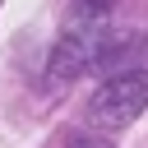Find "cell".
Segmentation results:
<instances>
[{
  "instance_id": "obj_1",
  "label": "cell",
  "mask_w": 148,
  "mask_h": 148,
  "mask_svg": "<svg viewBox=\"0 0 148 148\" xmlns=\"http://www.w3.org/2000/svg\"><path fill=\"white\" fill-rule=\"evenodd\" d=\"M116 51V28H111V14H97V9H69V23L51 51V79L56 83H69L79 74H88L92 65H106Z\"/></svg>"
},
{
  "instance_id": "obj_3",
  "label": "cell",
  "mask_w": 148,
  "mask_h": 148,
  "mask_svg": "<svg viewBox=\"0 0 148 148\" xmlns=\"http://www.w3.org/2000/svg\"><path fill=\"white\" fill-rule=\"evenodd\" d=\"M60 148H111V139H102V134H69Z\"/></svg>"
},
{
  "instance_id": "obj_2",
  "label": "cell",
  "mask_w": 148,
  "mask_h": 148,
  "mask_svg": "<svg viewBox=\"0 0 148 148\" xmlns=\"http://www.w3.org/2000/svg\"><path fill=\"white\" fill-rule=\"evenodd\" d=\"M143 106H148V69H120L92 92L88 120L111 134V130H125L130 120H139Z\"/></svg>"
}]
</instances>
